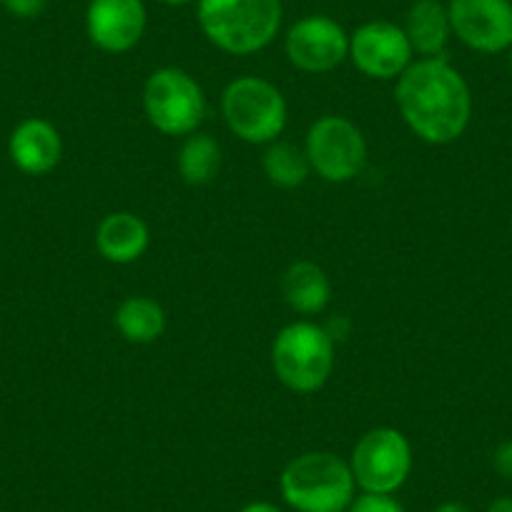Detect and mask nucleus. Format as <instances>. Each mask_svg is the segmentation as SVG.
<instances>
[{
    "label": "nucleus",
    "mask_w": 512,
    "mask_h": 512,
    "mask_svg": "<svg viewBox=\"0 0 512 512\" xmlns=\"http://www.w3.org/2000/svg\"><path fill=\"white\" fill-rule=\"evenodd\" d=\"M395 101L412 134L425 144L447 146L470 126V86L445 56L412 63L397 78Z\"/></svg>",
    "instance_id": "f257e3e1"
},
{
    "label": "nucleus",
    "mask_w": 512,
    "mask_h": 512,
    "mask_svg": "<svg viewBox=\"0 0 512 512\" xmlns=\"http://www.w3.org/2000/svg\"><path fill=\"white\" fill-rule=\"evenodd\" d=\"M196 18L211 46L251 56L277 38L284 8L282 0H196Z\"/></svg>",
    "instance_id": "f03ea898"
},
{
    "label": "nucleus",
    "mask_w": 512,
    "mask_h": 512,
    "mask_svg": "<svg viewBox=\"0 0 512 512\" xmlns=\"http://www.w3.org/2000/svg\"><path fill=\"white\" fill-rule=\"evenodd\" d=\"M284 502L297 512H347L357 495L349 460L334 452H304L279 477Z\"/></svg>",
    "instance_id": "7ed1b4c3"
},
{
    "label": "nucleus",
    "mask_w": 512,
    "mask_h": 512,
    "mask_svg": "<svg viewBox=\"0 0 512 512\" xmlns=\"http://www.w3.org/2000/svg\"><path fill=\"white\" fill-rule=\"evenodd\" d=\"M272 367L279 382L299 395L322 390L334 369V339L317 322H292L272 344Z\"/></svg>",
    "instance_id": "20e7f679"
},
{
    "label": "nucleus",
    "mask_w": 512,
    "mask_h": 512,
    "mask_svg": "<svg viewBox=\"0 0 512 512\" xmlns=\"http://www.w3.org/2000/svg\"><path fill=\"white\" fill-rule=\"evenodd\" d=\"M221 113L236 139L254 146H269L287 126V101L267 78L241 76L224 88Z\"/></svg>",
    "instance_id": "39448f33"
},
{
    "label": "nucleus",
    "mask_w": 512,
    "mask_h": 512,
    "mask_svg": "<svg viewBox=\"0 0 512 512\" xmlns=\"http://www.w3.org/2000/svg\"><path fill=\"white\" fill-rule=\"evenodd\" d=\"M144 111L156 131L186 139L206 116L204 88L184 68H159L144 86Z\"/></svg>",
    "instance_id": "423d86ee"
},
{
    "label": "nucleus",
    "mask_w": 512,
    "mask_h": 512,
    "mask_svg": "<svg viewBox=\"0 0 512 512\" xmlns=\"http://www.w3.org/2000/svg\"><path fill=\"white\" fill-rule=\"evenodd\" d=\"M349 467L362 492L395 495L412 472V445L395 427H374L357 440Z\"/></svg>",
    "instance_id": "0eeeda50"
},
{
    "label": "nucleus",
    "mask_w": 512,
    "mask_h": 512,
    "mask_svg": "<svg viewBox=\"0 0 512 512\" xmlns=\"http://www.w3.org/2000/svg\"><path fill=\"white\" fill-rule=\"evenodd\" d=\"M304 154L317 176L329 184H347L367 164V141L357 123L344 116H322L309 126Z\"/></svg>",
    "instance_id": "6e6552de"
},
{
    "label": "nucleus",
    "mask_w": 512,
    "mask_h": 512,
    "mask_svg": "<svg viewBox=\"0 0 512 512\" xmlns=\"http://www.w3.org/2000/svg\"><path fill=\"white\" fill-rule=\"evenodd\" d=\"M349 61L367 78L392 81L415 63V51L402 26L392 21H369L349 36Z\"/></svg>",
    "instance_id": "1a4fd4ad"
},
{
    "label": "nucleus",
    "mask_w": 512,
    "mask_h": 512,
    "mask_svg": "<svg viewBox=\"0 0 512 512\" xmlns=\"http://www.w3.org/2000/svg\"><path fill=\"white\" fill-rule=\"evenodd\" d=\"M289 63L304 73H329L349 58V33L329 16H304L284 38Z\"/></svg>",
    "instance_id": "9d476101"
},
{
    "label": "nucleus",
    "mask_w": 512,
    "mask_h": 512,
    "mask_svg": "<svg viewBox=\"0 0 512 512\" xmlns=\"http://www.w3.org/2000/svg\"><path fill=\"white\" fill-rule=\"evenodd\" d=\"M452 36L477 53H505L512 48V0H450Z\"/></svg>",
    "instance_id": "9b49d317"
},
{
    "label": "nucleus",
    "mask_w": 512,
    "mask_h": 512,
    "mask_svg": "<svg viewBox=\"0 0 512 512\" xmlns=\"http://www.w3.org/2000/svg\"><path fill=\"white\" fill-rule=\"evenodd\" d=\"M144 0H88V41L103 53H128L139 46L146 31Z\"/></svg>",
    "instance_id": "f8f14e48"
},
{
    "label": "nucleus",
    "mask_w": 512,
    "mask_h": 512,
    "mask_svg": "<svg viewBox=\"0 0 512 512\" xmlns=\"http://www.w3.org/2000/svg\"><path fill=\"white\" fill-rule=\"evenodd\" d=\"M8 154L23 174L46 176L56 169L63 156L61 134L46 118H26L13 128Z\"/></svg>",
    "instance_id": "ddd939ff"
},
{
    "label": "nucleus",
    "mask_w": 512,
    "mask_h": 512,
    "mask_svg": "<svg viewBox=\"0 0 512 512\" xmlns=\"http://www.w3.org/2000/svg\"><path fill=\"white\" fill-rule=\"evenodd\" d=\"M149 226L131 211H113L103 216L96 229L98 254L111 264H134L149 249Z\"/></svg>",
    "instance_id": "4468645a"
},
{
    "label": "nucleus",
    "mask_w": 512,
    "mask_h": 512,
    "mask_svg": "<svg viewBox=\"0 0 512 512\" xmlns=\"http://www.w3.org/2000/svg\"><path fill=\"white\" fill-rule=\"evenodd\" d=\"M405 33L410 46L422 58L445 56L447 41L452 36L450 13L440 0H415L405 16Z\"/></svg>",
    "instance_id": "2eb2a0df"
},
{
    "label": "nucleus",
    "mask_w": 512,
    "mask_h": 512,
    "mask_svg": "<svg viewBox=\"0 0 512 512\" xmlns=\"http://www.w3.org/2000/svg\"><path fill=\"white\" fill-rule=\"evenodd\" d=\"M282 294L289 309L304 314V317H312V314L327 309L329 299H332V284L319 264L302 259L284 272Z\"/></svg>",
    "instance_id": "dca6fc26"
},
{
    "label": "nucleus",
    "mask_w": 512,
    "mask_h": 512,
    "mask_svg": "<svg viewBox=\"0 0 512 512\" xmlns=\"http://www.w3.org/2000/svg\"><path fill=\"white\" fill-rule=\"evenodd\" d=\"M113 324L131 344H151L164 334L166 312L151 297H128L118 304Z\"/></svg>",
    "instance_id": "f3484780"
},
{
    "label": "nucleus",
    "mask_w": 512,
    "mask_h": 512,
    "mask_svg": "<svg viewBox=\"0 0 512 512\" xmlns=\"http://www.w3.org/2000/svg\"><path fill=\"white\" fill-rule=\"evenodd\" d=\"M221 166V146L209 134L194 131L181 144L176 169L189 186H206L216 179Z\"/></svg>",
    "instance_id": "a211bd4d"
},
{
    "label": "nucleus",
    "mask_w": 512,
    "mask_h": 512,
    "mask_svg": "<svg viewBox=\"0 0 512 512\" xmlns=\"http://www.w3.org/2000/svg\"><path fill=\"white\" fill-rule=\"evenodd\" d=\"M264 174L279 189H297L312 174V166H309L307 154L299 146L287 144V141H274L269 144V149L264 151Z\"/></svg>",
    "instance_id": "6ab92c4d"
},
{
    "label": "nucleus",
    "mask_w": 512,
    "mask_h": 512,
    "mask_svg": "<svg viewBox=\"0 0 512 512\" xmlns=\"http://www.w3.org/2000/svg\"><path fill=\"white\" fill-rule=\"evenodd\" d=\"M347 512H405L402 502L395 495H379V492H359L354 495Z\"/></svg>",
    "instance_id": "aec40b11"
},
{
    "label": "nucleus",
    "mask_w": 512,
    "mask_h": 512,
    "mask_svg": "<svg viewBox=\"0 0 512 512\" xmlns=\"http://www.w3.org/2000/svg\"><path fill=\"white\" fill-rule=\"evenodd\" d=\"M0 6L6 8L11 16L28 21V18H38L46 11L48 0H0Z\"/></svg>",
    "instance_id": "412c9836"
},
{
    "label": "nucleus",
    "mask_w": 512,
    "mask_h": 512,
    "mask_svg": "<svg viewBox=\"0 0 512 512\" xmlns=\"http://www.w3.org/2000/svg\"><path fill=\"white\" fill-rule=\"evenodd\" d=\"M492 467L500 477L505 480H512V440H505L492 455Z\"/></svg>",
    "instance_id": "4be33fe9"
},
{
    "label": "nucleus",
    "mask_w": 512,
    "mask_h": 512,
    "mask_svg": "<svg viewBox=\"0 0 512 512\" xmlns=\"http://www.w3.org/2000/svg\"><path fill=\"white\" fill-rule=\"evenodd\" d=\"M239 512H282L279 510L274 502H267V500H256V502H249V505L241 507Z\"/></svg>",
    "instance_id": "5701e85b"
},
{
    "label": "nucleus",
    "mask_w": 512,
    "mask_h": 512,
    "mask_svg": "<svg viewBox=\"0 0 512 512\" xmlns=\"http://www.w3.org/2000/svg\"><path fill=\"white\" fill-rule=\"evenodd\" d=\"M487 512H512V497H495V500L487 505Z\"/></svg>",
    "instance_id": "b1692460"
},
{
    "label": "nucleus",
    "mask_w": 512,
    "mask_h": 512,
    "mask_svg": "<svg viewBox=\"0 0 512 512\" xmlns=\"http://www.w3.org/2000/svg\"><path fill=\"white\" fill-rule=\"evenodd\" d=\"M432 512H472L465 502H457V500H447L442 505H437Z\"/></svg>",
    "instance_id": "393cba45"
},
{
    "label": "nucleus",
    "mask_w": 512,
    "mask_h": 512,
    "mask_svg": "<svg viewBox=\"0 0 512 512\" xmlns=\"http://www.w3.org/2000/svg\"><path fill=\"white\" fill-rule=\"evenodd\" d=\"M161 6H189V3H196V0H156Z\"/></svg>",
    "instance_id": "a878e982"
},
{
    "label": "nucleus",
    "mask_w": 512,
    "mask_h": 512,
    "mask_svg": "<svg viewBox=\"0 0 512 512\" xmlns=\"http://www.w3.org/2000/svg\"><path fill=\"white\" fill-rule=\"evenodd\" d=\"M507 66H510V76H512V48L507 51Z\"/></svg>",
    "instance_id": "bb28decb"
}]
</instances>
